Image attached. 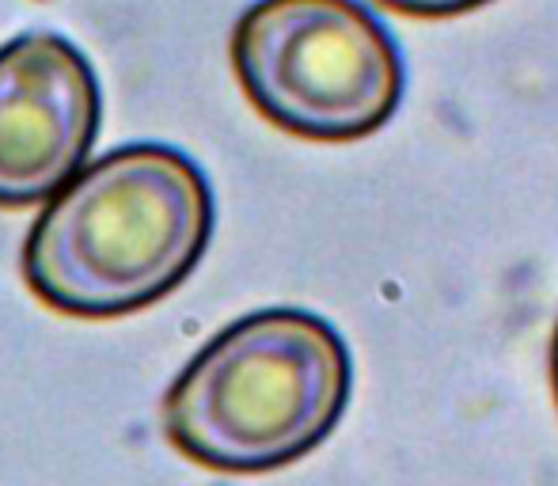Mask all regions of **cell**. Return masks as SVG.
I'll return each mask as SVG.
<instances>
[{
	"label": "cell",
	"instance_id": "4",
	"mask_svg": "<svg viewBox=\"0 0 558 486\" xmlns=\"http://www.w3.org/2000/svg\"><path fill=\"white\" fill-rule=\"evenodd\" d=\"M99 133L92 61L53 31L0 46V206L46 202L84 168Z\"/></svg>",
	"mask_w": 558,
	"mask_h": 486
},
{
	"label": "cell",
	"instance_id": "1",
	"mask_svg": "<svg viewBox=\"0 0 558 486\" xmlns=\"http://www.w3.org/2000/svg\"><path fill=\"white\" fill-rule=\"evenodd\" d=\"M214 236V191L191 156L125 145L76 171L23 247L27 285L84 319L125 316L186 281Z\"/></svg>",
	"mask_w": 558,
	"mask_h": 486
},
{
	"label": "cell",
	"instance_id": "5",
	"mask_svg": "<svg viewBox=\"0 0 558 486\" xmlns=\"http://www.w3.org/2000/svg\"><path fill=\"white\" fill-rule=\"evenodd\" d=\"M384 4L399 8L407 15H456V12H468V8L486 4V0H384Z\"/></svg>",
	"mask_w": 558,
	"mask_h": 486
},
{
	"label": "cell",
	"instance_id": "6",
	"mask_svg": "<svg viewBox=\"0 0 558 486\" xmlns=\"http://www.w3.org/2000/svg\"><path fill=\"white\" fill-rule=\"evenodd\" d=\"M551 380H555V396H558V327H555V347H551Z\"/></svg>",
	"mask_w": 558,
	"mask_h": 486
},
{
	"label": "cell",
	"instance_id": "3",
	"mask_svg": "<svg viewBox=\"0 0 558 486\" xmlns=\"http://www.w3.org/2000/svg\"><path fill=\"white\" fill-rule=\"evenodd\" d=\"M247 99L281 130L353 141L380 130L403 96V58L357 0H255L232 31Z\"/></svg>",
	"mask_w": 558,
	"mask_h": 486
},
{
	"label": "cell",
	"instance_id": "2",
	"mask_svg": "<svg viewBox=\"0 0 558 486\" xmlns=\"http://www.w3.org/2000/svg\"><path fill=\"white\" fill-rule=\"evenodd\" d=\"M350 350L327 319L270 308L225 327L163 399L183 457L255 475L308 457L350 403Z\"/></svg>",
	"mask_w": 558,
	"mask_h": 486
}]
</instances>
